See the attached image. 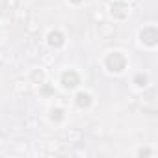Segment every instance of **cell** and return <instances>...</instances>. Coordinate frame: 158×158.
Here are the masks:
<instances>
[{
	"label": "cell",
	"mask_w": 158,
	"mask_h": 158,
	"mask_svg": "<svg viewBox=\"0 0 158 158\" xmlns=\"http://www.w3.org/2000/svg\"><path fill=\"white\" fill-rule=\"evenodd\" d=\"M106 65L110 67V71L119 73V71H123V69H125V58H123L119 52H114V54H110V56H108Z\"/></svg>",
	"instance_id": "obj_1"
},
{
	"label": "cell",
	"mask_w": 158,
	"mask_h": 158,
	"mask_svg": "<svg viewBox=\"0 0 158 158\" xmlns=\"http://www.w3.org/2000/svg\"><path fill=\"white\" fill-rule=\"evenodd\" d=\"M141 39L147 43V45H154L156 43V30L154 28H147L141 32Z\"/></svg>",
	"instance_id": "obj_2"
},
{
	"label": "cell",
	"mask_w": 158,
	"mask_h": 158,
	"mask_svg": "<svg viewBox=\"0 0 158 158\" xmlns=\"http://www.w3.org/2000/svg\"><path fill=\"white\" fill-rule=\"evenodd\" d=\"M76 84H78V76H76L73 71L63 74V86H65V88H74Z\"/></svg>",
	"instance_id": "obj_3"
},
{
	"label": "cell",
	"mask_w": 158,
	"mask_h": 158,
	"mask_svg": "<svg viewBox=\"0 0 158 158\" xmlns=\"http://www.w3.org/2000/svg\"><path fill=\"white\" fill-rule=\"evenodd\" d=\"M48 41H50V45H56V47H60V45L63 43V37H61V34H58V32L54 34V32H52V34L48 35Z\"/></svg>",
	"instance_id": "obj_4"
},
{
	"label": "cell",
	"mask_w": 158,
	"mask_h": 158,
	"mask_svg": "<svg viewBox=\"0 0 158 158\" xmlns=\"http://www.w3.org/2000/svg\"><path fill=\"white\" fill-rule=\"evenodd\" d=\"M76 102H78V106H88V104H89V95L78 93V95H76Z\"/></svg>",
	"instance_id": "obj_5"
},
{
	"label": "cell",
	"mask_w": 158,
	"mask_h": 158,
	"mask_svg": "<svg viewBox=\"0 0 158 158\" xmlns=\"http://www.w3.org/2000/svg\"><path fill=\"white\" fill-rule=\"evenodd\" d=\"M145 80H147V78H145V76H141V74H138V76H136V82H139L138 86H145Z\"/></svg>",
	"instance_id": "obj_6"
},
{
	"label": "cell",
	"mask_w": 158,
	"mask_h": 158,
	"mask_svg": "<svg viewBox=\"0 0 158 158\" xmlns=\"http://www.w3.org/2000/svg\"><path fill=\"white\" fill-rule=\"evenodd\" d=\"M74 2H80V0H74Z\"/></svg>",
	"instance_id": "obj_7"
}]
</instances>
